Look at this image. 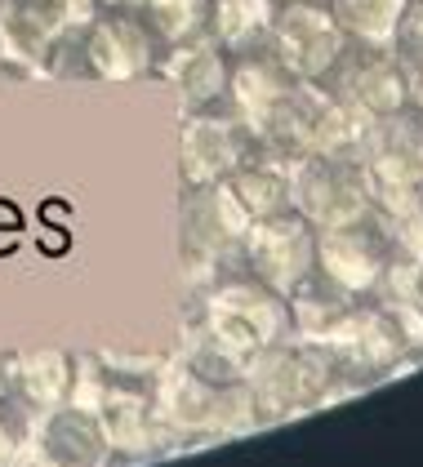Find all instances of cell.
I'll use <instances>...</instances> for the list:
<instances>
[{"mask_svg":"<svg viewBox=\"0 0 423 467\" xmlns=\"http://www.w3.org/2000/svg\"><path fill=\"white\" fill-rule=\"evenodd\" d=\"M183 338H201L246 365L254 352L290 338V307L281 294L259 285L249 272H223L210 285H196Z\"/></svg>","mask_w":423,"mask_h":467,"instance_id":"6da1fadb","label":"cell"},{"mask_svg":"<svg viewBox=\"0 0 423 467\" xmlns=\"http://www.w3.org/2000/svg\"><path fill=\"white\" fill-rule=\"evenodd\" d=\"M246 388L254 396L259 419H294L339 396L361 392V383L348 379V369L334 360V352L303 343L294 334L246 360Z\"/></svg>","mask_w":423,"mask_h":467,"instance_id":"7a4b0ae2","label":"cell"},{"mask_svg":"<svg viewBox=\"0 0 423 467\" xmlns=\"http://www.w3.org/2000/svg\"><path fill=\"white\" fill-rule=\"evenodd\" d=\"M370 116L348 108L344 99H334L321 80H294V89L281 99V108L268 116L259 143L281 151L290 161H308V156H356L365 134H370Z\"/></svg>","mask_w":423,"mask_h":467,"instance_id":"3957f363","label":"cell"},{"mask_svg":"<svg viewBox=\"0 0 423 467\" xmlns=\"http://www.w3.org/2000/svg\"><path fill=\"white\" fill-rule=\"evenodd\" d=\"M152 410L165 431H183V436H227V431H249L259 419L254 396H249L246 379L237 383H214L206 374H196L192 365H165L152 379Z\"/></svg>","mask_w":423,"mask_h":467,"instance_id":"277c9868","label":"cell"},{"mask_svg":"<svg viewBox=\"0 0 423 467\" xmlns=\"http://www.w3.org/2000/svg\"><path fill=\"white\" fill-rule=\"evenodd\" d=\"M249 214L237 205L227 182L210 187H183L178 196V267L187 285H210L214 276L241 267Z\"/></svg>","mask_w":423,"mask_h":467,"instance_id":"5b68a950","label":"cell"},{"mask_svg":"<svg viewBox=\"0 0 423 467\" xmlns=\"http://www.w3.org/2000/svg\"><path fill=\"white\" fill-rule=\"evenodd\" d=\"M161 45L130 9H99L76 36V76L103 85H134L156 72Z\"/></svg>","mask_w":423,"mask_h":467,"instance_id":"8992f818","label":"cell"},{"mask_svg":"<svg viewBox=\"0 0 423 467\" xmlns=\"http://www.w3.org/2000/svg\"><path fill=\"white\" fill-rule=\"evenodd\" d=\"M241 272H249L272 294L290 298L294 289L317 276V227L299 210L254 218L241 241Z\"/></svg>","mask_w":423,"mask_h":467,"instance_id":"52a82bcc","label":"cell"},{"mask_svg":"<svg viewBox=\"0 0 423 467\" xmlns=\"http://www.w3.org/2000/svg\"><path fill=\"white\" fill-rule=\"evenodd\" d=\"M294 210L312 227H348L375 218V192L356 156H308L294 170Z\"/></svg>","mask_w":423,"mask_h":467,"instance_id":"ba28073f","label":"cell"},{"mask_svg":"<svg viewBox=\"0 0 423 467\" xmlns=\"http://www.w3.org/2000/svg\"><path fill=\"white\" fill-rule=\"evenodd\" d=\"M254 147L259 139L227 108L183 111V120H178V187L227 182L249 161Z\"/></svg>","mask_w":423,"mask_h":467,"instance_id":"9c48e42d","label":"cell"},{"mask_svg":"<svg viewBox=\"0 0 423 467\" xmlns=\"http://www.w3.org/2000/svg\"><path fill=\"white\" fill-rule=\"evenodd\" d=\"M348 45L353 40L344 36L325 0H281L272 36H268V54L294 80H325Z\"/></svg>","mask_w":423,"mask_h":467,"instance_id":"30bf717a","label":"cell"},{"mask_svg":"<svg viewBox=\"0 0 423 467\" xmlns=\"http://www.w3.org/2000/svg\"><path fill=\"white\" fill-rule=\"evenodd\" d=\"M321 85L370 120L410 108V67L397 58L392 45H348Z\"/></svg>","mask_w":423,"mask_h":467,"instance_id":"8fae6325","label":"cell"},{"mask_svg":"<svg viewBox=\"0 0 423 467\" xmlns=\"http://www.w3.org/2000/svg\"><path fill=\"white\" fill-rule=\"evenodd\" d=\"M392 254V236L375 223H348V227H321L317 232V276L325 285L344 289L348 298H370L384 272H388Z\"/></svg>","mask_w":423,"mask_h":467,"instance_id":"7c38bea8","label":"cell"},{"mask_svg":"<svg viewBox=\"0 0 423 467\" xmlns=\"http://www.w3.org/2000/svg\"><path fill=\"white\" fill-rule=\"evenodd\" d=\"M94 419L107 436V450L111 454H130V459H143L161 445V419L152 410V392L134 383V379H121L111 365H99V388H94V400H90Z\"/></svg>","mask_w":423,"mask_h":467,"instance_id":"4fadbf2b","label":"cell"},{"mask_svg":"<svg viewBox=\"0 0 423 467\" xmlns=\"http://www.w3.org/2000/svg\"><path fill=\"white\" fill-rule=\"evenodd\" d=\"M227 72H232V54L206 32V36H196V40H183V45L161 49L152 76L174 89L178 116H183V111L223 108V99H227Z\"/></svg>","mask_w":423,"mask_h":467,"instance_id":"5bb4252c","label":"cell"},{"mask_svg":"<svg viewBox=\"0 0 423 467\" xmlns=\"http://www.w3.org/2000/svg\"><path fill=\"white\" fill-rule=\"evenodd\" d=\"M290 89H294V76L285 72L268 49L237 54L232 58V72H227V99H223V108L259 139L263 125H268V116L281 108V99Z\"/></svg>","mask_w":423,"mask_h":467,"instance_id":"9a60e30c","label":"cell"},{"mask_svg":"<svg viewBox=\"0 0 423 467\" xmlns=\"http://www.w3.org/2000/svg\"><path fill=\"white\" fill-rule=\"evenodd\" d=\"M5 383H9V400H18L27 414L45 419L54 410H63L71 400V383H76V357L63 348H36V352H18L5 360Z\"/></svg>","mask_w":423,"mask_h":467,"instance_id":"2e32d148","label":"cell"},{"mask_svg":"<svg viewBox=\"0 0 423 467\" xmlns=\"http://www.w3.org/2000/svg\"><path fill=\"white\" fill-rule=\"evenodd\" d=\"M36 454L49 467H107L111 463V450H107V436L94 419V410H80V405H63L54 414L40 419L36 428Z\"/></svg>","mask_w":423,"mask_h":467,"instance_id":"e0dca14e","label":"cell"},{"mask_svg":"<svg viewBox=\"0 0 423 467\" xmlns=\"http://www.w3.org/2000/svg\"><path fill=\"white\" fill-rule=\"evenodd\" d=\"M294 170H299V161L259 143L246 165L227 179V192L237 196V205L249 214V223L285 214V210H294Z\"/></svg>","mask_w":423,"mask_h":467,"instance_id":"ac0fdd59","label":"cell"},{"mask_svg":"<svg viewBox=\"0 0 423 467\" xmlns=\"http://www.w3.org/2000/svg\"><path fill=\"white\" fill-rule=\"evenodd\" d=\"M361 298H348L344 289L325 285L321 276H312L308 285H299L285 307H290V334L303 338V343H317V348H330V338L348 325V317L356 312Z\"/></svg>","mask_w":423,"mask_h":467,"instance_id":"d6986e66","label":"cell"},{"mask_svg":"<svg viewBox=\"0 0 423 467\" xmlns=\"http://www.w3.org/2000/svg\"><path fill=\"white\" fill-rule=\"evenodd\" d=\"M281 0H210V36L237 58L268 49Z\"/></svg>","mask_w":423,"mask_h":467,"instance_id":"ffe728a7","label":"cell"},{"mask_svg":"<svg viewBox=\"0 0 423 467\" xmlns=\"http://www.w3.org/2000/svg\"><path fill=\"white\" fill-rule=\"evenodd\" d=\"M406 5L410 0H325V9L353 45H392Z\"/></svg>","mask_w":423,"mask_h":467,"instance_id":"44dd1931","label":"cell"},{"mask_svg":"<svg viewBox=\"0 0 423 467\" xmlns=\"http://www.w3.org/2000/svg\"><path fill=\"white\" fill-rule=\"evenodd\" d=\"M139 18L156 36V45L170 49V45H183V40H196L210 32V0H143Z\"/></svg>","mask_w":423,"mask_h":467,"instance_id":"7402d4cb","label":"cell"},{"mask_svg":"<svg viewBox=\"0 0 423 467\" xmlns=\"http://www.w3.org/2000/svg\"><path fill=\"white\" fill-rule=\"evenodd\" d=\"M36 428L40 419L27 414L18 400H0V467H18L36 450Z\"/></svg>","mask_w":423,"mask_h":467,"instance_id":"603a6c76","label":"cell"},{"mask_svg":"<svg viewBox=\"0 0 423 467\" xmlns=\"http://www.w3.org/2000/svg\"><path fill=\"white\" fill-rule=\"evenodd\" d=\"M392 49H397V58H401L410 72L423 67V0H410V5H406V14H401V23H397V36H392Z\"/></svg>","mask_w":423,"mask_h":467,"instance_id":"cb8c5ba5","label":"cell"},{"mask_svg":"<svg viewBox=\"0 0 423 467\" xmlns=\"http://www.w3.org/2000/svg\"><path fill=\"white\" fill-rule=\"evenodd\" d=\"M23 232V214H18V205L14 201H0V236L5 241H14Z\"/></svg>","mask_w":423,"mask_h":467,"instance_id":"d4e9b609","label":"cell"},{"mask_svg":"<svg viewBox=\"0 0 423 467\" xmlns=\"http://www.w3.org/2000/svg\"><path fill=\"white\" fill-rule=\"evenodd\" d=\"M410 108L423 116V67L419 72H410Z\"/></svg>","mask_w":423,"mask_h":467,"instance_id":"484cf974","label":"cell"},{"mask_svg":"<svg viewBox=\"0 0 423 467\" xmlns=\"http://www.w3.org/2000/svg\"><path fill=\"white\" fill-rule=\"evenodd\" d=\"M99 9H130V14H139L143 0H94Z\"/></svg>","mask_w":423,"mask_h":467,"instance_id":"4316f807","label":"cell"},{"mask_svg":"<svg viewBox=\"0 0 423 467\" xmlns=\"http://www.w3.org/2000/svg\"><path fill=\"white\" fill-rule=\"evenodd\" d=\"M9 396V383H5V360H0V400Z\"/></svg>","mask_w":423,"mask_h":467,"instance_id":"83f0119b","label":"cell"}]
</instances>
